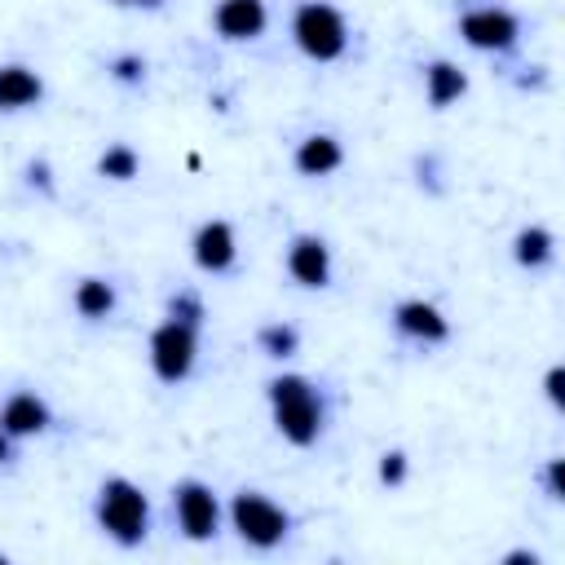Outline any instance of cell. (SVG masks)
Segmentation results:
<instances>
[{
	"instance_id": "obj_1",
	"label": "cell",
	"mask_w": 565,
	"mask_h": 565,
	"mask_svg": "<svg viewBox=\"0 0 565 565\" xmlns=\"http://www.w3.org/2000/svg\"><path fill=\"white\" fill-rule=\"evenodd\" d=\"M265 402H269V419H274V433L296 446V450H313L322 437H327V419H331V406H327V393L300 375V371H278L265 380Z\"/></svg>"
},
{
	"instance_id": "obj_2",
	"label": "cell",
	"mask_w": 565,
	"mask_h": 565,
	"mask_svg": "<svg viewBox=\"0 0 565 565\" xmlns=\"http://www.w3.org/2000/svg\"><path fill=\"white\" fill-rule=\"evenodd\" d=\"M93 521L115 547L132 552L150 539V499L132 477L110 472V477H102V486L93 494Z\"/></svg>"
},
{
	"instance_id": "obj_3",
	"label": "cell",
	"mask_w": 565,
	"mask_h": 565,
	"mask_svg": "<svg viewBox=\"0 0 565 565\" xmlns=\"http://www.w3.org/2000/svg\"><path fill=\"white\" fill-rule=\"evenodd\" d=\"M287 31H291L296 53L309 57V62H318V66H335L353 49V22L331 0H296Z\"/></svg>"
},
{
	"instance_id": "obj_4",
	"label": "cell",
	"mask_w": 565,
	"mask_h": 565,
	"mask_svg": "<svg viewBox=\"0 0 565 565\" xmlns=\"http://www.w3.org/2000/svg\"><path fill=\"white\" fill-rule=\"evenodd\" d=\"M225 525L238 534L243 547H252V552H278L291 539L296 516L274 494H265L256 486H238L230 494V503H225Z\"/></svg>"
},
{
	"instance_id": "obj_5",
	"label": "cell",
	"mask_w": 565,
	"mask_h": 565,
	"mask_svg": "<svg viewBox=\"0 0 565 565\" xmlns=\"http://www.w3.org/2000/svg\"><path fill=\"white\" fill-rule=\"evenodd\" d=\"M455 31H459V40L468 49L508 57V53H516V44L525 35V18L516 9H508V4H494V0H481V4L463 0L459 13H455Z\"/></svg>"
},
{
	"instance_id": "obj_6",
	"label": "cell",
	"mask_w": 565,
	"mask_h": 565,
	"mask_svg": "<svg viewBox=\"0 0 565 565\" xmlns=\"http://www.w3.org/2000/svg\"><path fill=\"white\" fill-rule=\"evenodd\" d=\"M168 503H172V525H177V534L185 543H212L225 530V503L203 477L172 481Z\"/></svg>"
},
{
	"instance_id": "obj_7",
	"label": "cell",
	"mask_w": 565,
	"mask_h": 565,
	"mask_svg": "<svg viewBox=\"0 0 565 565\" xmlns=\"http://www.w3.org/2000/svg\"><path fill=\"white\" fill-rule=\"evenodd\" d=\"M194 366H199V331L177 322V318H163L150 331V371H154V380L177 388L194 375Z\"/></svg>"
},
{
	"instance_id": "obj_8",
	"label": "cell",
	"mask_w": 565,
	"mask_h": 565,
	"mask_svg": "<svg viewBox=\"0 0 565 565\" xmlns=\"http://www.w3.org/2000/svg\"><path fill=\"white\" fill-rule=\"evenodd\" d=\"M282 269L296 287L305 291H327L331 287V274H335V260H331V243L313 230H300L287 238L282 247Z\"/></svg>"
},
{
	"instance_id": "obj_9",
	"label": "cell",
	"mask_w": 565,
	"mask_h": 565,
	"mask_svg": "<svg viewBox=\"0 0 565 565\" xmlns=\"http://www.w3.org/2000/svg\"><path fill=\"white\" fill-rule=\"evenodd\" d=\"M388 322H393V331H397L402 340H411V344H419V349L450 344V335H455L446 309L433 305V300H424V296H402V300L388 309Z\"/></svg>"
},
{
	"instance_id": "obj_10",
	"label": "cell",
	"mask_w": 565,
	"mask_h": 565,
	"mask_svg": "<svg viewBox=\"0 0 565 565\" xmlns=\"http://www.w3.org/2000/svg\"><path fill=\"white\" fill-rule=\"evenodd\" d=\"M190 260H194L199 274H212V278L234 274V265H238V234H234V225L225 216L199 221L194 234H190Z\"/></svg>"
},
{
	"instance_id": "obj_11",
	"label": "cell",
	"mask_w": 565,
	"mask_h": 565,
	"mask_svg": "<svg viewBox=\"0 0 565 565\" xmlns=\"http://www.w3.org/2000/svg\"><path fill=\"white\" fill-rule=\"evenodd\" d=\"M212 31L225 44H252L269 31V4L265 0H216L212 4Z\"/></svg>"
},
{
	"instance_id": "obj_12",
	"label": "cell",
	"mask_w": 565,
	"mask_h": 565,
	"mask_svg": "<svg viewBox=\"0 0 565 565\" xmlns=\"http://www.w3.org/2000/svg\"><path fill=\"white\" fill-rule=\"evenodd\" d=\"M0 428H4L13 441L44 437V433L53 428V406H49L35 388H13V393L0 402Z\"/></svg>"
},
{
	"instance_id": "obj_13",
	"label": "cell",
	"mask_w": 565,
	"mask_h": 565,
	"mask_svg": "<svg viewBox=\"0 0 565 565\" xmlns=\"http://www.w3.org/2000/svg\"><path fill=\"white\" fill-rule=\"evenodd\" d=\"M344 141L335 137V132H305L296 146H291V168H296V177H305V181H322V177H335L340 168H344Z\"/></svg>"
},
{
	"instance_id": "obj_14",
	"label": "cell",
	"mask_w": 565,
	"mask_h": 565,
	"mask_svg": "<svg viewBox=\"0 0 565 565\" xmlns=\"http://www.w3.org/2000/svg\"><path fill=\"white\" fill-rule=\"evenodd\" d=\"M49 84L26 62H0V115H22L44 102Z\"/></svg>"
},
{
	"instance_id": "obj_15",
	"label": "cell",
	"mask_w": 565,
	"mask_h": 565,
	"mask_svg": "<svg viewBox=\"0 0 565 565\" xmlns=\"http://www.w3.org/2000/svg\"><path fill=\"white\" fill-rule=\"evenodd\" d=\"M419 79H424V102H428L433 110H446V106H455L459 97H468V71H463L459 62H450V57L424 62V66H419Z\"/></svg>"
},
{
	"instance_id": "obj_16",
	"label": "cell",
	"mask_w": 565,
	"mask_h": 565,
	"mask_svg": "<svg viewBox=\"0 0 565 565\" xmlns=\"http://www.w3.org/2000/svg\"><path fill=\"white\" fill-rule=\"evenodd\" d=\"M71 309H75L84 322H106V318L119 309V287H115L106 274H84V278H75V287H71Z\"/></svg>"
},
{
	"instance_id": "obj_17",
	"label": "cell",
	"mask_w": 565,
	"mask_h": 565,
	"mask_svg": "<svg viewBox=\"0 0 565 565\" xmlns=\"http://www.w3.org/2000/svg\"><path fill=\"white\" fill-rule=\"evenodd\" d=\"M552 260H556V234H552L547 225L530 221V225H521V230L512 234V265H516V269L543 274V269H552Z\"/></svg>"
},
{
	"instance_id": "obj_18",
	"label": "cell",
	"mask_w": 565,
	"mask_h": 565,
	"mask_svg": "<svg viewBox=\"0 0 565 565\" xmlns=\"http://www.w3.org/2000/svg\"><path fill=\"white\" fill-rule=\"evenodd\" d=\"M97 177L102 181H115V185H128L141 177V150L132 141H106L102 154H97Z\"/></svg>"
},
{
	"instance_id": "obj_19",
	"label": "cell",
	"mask_w": 565,
	"mask_h": 565,
	"mask_svg": "<svg viewBox=\"0 0 565 565\" xmlns=\"http://www.w3.org/2000/svg\"><path fill=\"white\" fill-rule=\"evenodd\" d=\"M256 353L269 362H291L300 353V327L287 318H269L256 327Z\"/></svg>"
},
{
	"instance_id": "obj_20",
	"label": "cell",
	"mask_w": 565,
	"mask_h": 565,
	"mask_svg": "<svg viewBox=\"0 0 565 565\" xmlns=\"http://www.w3.org/2000/svg\"><path fill=\"white\" fill-rule=\"evenodd\" d=\"M163 318H177V322L203 331V322H207V300H203V291H194V287H177V291H168V300H163Z\"/></svg>"
},
{
	"instance_id": "obj_21",
	"label": "cell",
	"mask_w": 565,
	"mask_h": 565,
	"mask_svg": "<svg viewBox=\"0 0 565 565\" xmlns=\"http://www.w3.org/2000/svg\"><path fill=\"white\" fill-rule=\"evenodd\" d=\"M106 75H110L119 88H141V84L150 79V62H146V53L124 49V53H115V57L106 62Z\"/></svg>"
},
{
	"instance_id": "obj_22",
	"label": "cell",
	"mask_w": 565,
	"mask_h": 565,
	"mask_svg": "<svg viewBox=\"0 0 565 565\" xmlns=\"http://www.w3.org/2000/svg\"><path fill=\"white\" fill-rule=\"evenodd\" d=\"M375 481H380L384 490H402V486L411 481V455H406L402 446L380 450V459H375Z\"/></svg>"
},
{
	"instance_id": "obj_23",
	"label": "cell",
	"mask_w": 565,
	"mask_h": 565,
	"mask_svg": "<svg viewBox=\"0 0 565 565\" xmlns=\"http://www.w3.org/2000/svg\"><path fill=\"white\" fill-rule=\"evenodd\" d=\"M22 185H26L31 194H40V199H57V181H53L49 154H31V159L22 163Z\"/></svg>"
},
{
	"instance_id": "obj_24",
	"label": "cell",
	"mask_w": 565,
	"mask_h": 565,
	"mask_svg": "<svg viewBox=\"0 0 565 565\" xmlns=\"http://www.w3.org/2000/svg\"><path fill=\"white\" fill-rule=\"evenodd\" d=\"M534 481L543 486V494H547L552 503H561V499H565V459H561V455L543 459V468L534 472Z\"/></svg>"
},
{
	"instance_id": "obj_25",
	"label": "cell",
	"mask_w": 565,
	"mask_h": 565,
	"mask_svg": "<svg viewBox=\"0 0 565 565\" xmlns=\"http://www.w3.org/2000/svg\"><path fill=\"white\" fill-rule=\"evenodd\" d=\"M543 397L552 402V411H565V366L552 362L547 375H543Z\"/></svg>"
},
{
	"instance_id": "obj_26",
	"label": "cell",
	"mask_w": 565,
	"mask_h": 565,
	"mask_svg": "<svg viewBox=\"0 0 565 565\" xmlns=\"http://www.w3.org/2000/svg\"><path fill=\"white\" fill-rule=\"evenodd\" d=\"M516 71H521V75H512V84H516L521 93H530V88H543V84H547V66H539V62H534V66H516Z\"/></svg>"
},
{
	"instance_id": "obj_27",
	"label": "cell",
	"mask_w": 565,
	"mask_h": 565,
	"mask_svg": "<svg viewBox=\"0 0 565 565\" xmlns=\"http://www.w3.org/2000/svg\"><path fill=\"white\" fill-rule=\"evenodd\" d=\"M499 565H543V556L534 547H512V552L499 556Z\"/></svg>"
},
{
	"instance_id": "obj_28",
	"label": "cell",
	"mask_w": 565,
	"mask_h": 565,
	"mask_svg": "<svg viewBox=\"0 0 565 565\" xmlns=\"http://www.w3.org/2000/svg\"><path fill=\"white\" fill-rule=\"evenodd\" d=\"M13 459H18V441L0 428V468H13Z\"/></svg>"
},
{
	"instance_id": "obj_29",
	"label": "cell",
	"mask_w": 565,
	"mask_h": 565,
	"mask_svg": "<svg viewBox=\"0 0 565 565\" xmlns=\"http://www.w3.org/2000/svg\"><path fill=\"white\" fill-rule=\"evenodd\" d=\"M110 4H119V9H146V13H159L168 0H110Z\"/></svg>"
},
{
	"instance_id": "obj_30",
	"label": "cell",
	"mask_w": 565,
	"mask_h": 565,
	"mask_svg": "<svg viewBox=\"0 0 565 565\" xmlns=\"http://www.w3.org/2000/svg\"><path fill=\"white\" fill-rule=\"evenodd\" d=\"M9 561H13V556H9V552H4V547H0V565H9Z\"/></svg>"
}]
</instances>
